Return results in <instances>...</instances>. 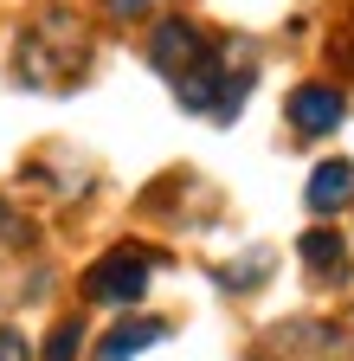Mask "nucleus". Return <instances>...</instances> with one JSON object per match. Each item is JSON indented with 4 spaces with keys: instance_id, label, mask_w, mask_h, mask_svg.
I'll use <instances>...</instances> for the list:
<instances>
[{
    "instance_id": "10",
    "label": "nucleus",
    "mask_w": 354,
    "mask_h": 361,
    "mask_svg": "<svg viewBox=\"0 0 354 361\" xmlns=\"http://www.w3.org/2000/svg\"><path fill=\"white\" fill-rule=\"evenodd\" d=\"M142 7H148V0H103L110 20H129V13H142Z\"/></svg>"
},
{
    "instance_id": "2",
    "label": "nucleus",
    "mask_w": 354,
    "mask_h": 361,
    "mask_svg": "<svg viewBox=\"0 0 354 361\" xmlns=\"http://www.w3.org/2000/svg\"><path fill=\"white\" fill-rule=\"evenodd\" d=\"M84 290H91V303H142L148 290V252H110L103 264H91V278H84Z\"/></svg>"
},
{
    "instance_id": "1",
    "label": "nucleus",
    "mask_w": 354,
    "mask_h": 361,
    "mask_svg": "<svg viewBox=\"0 0 354 361\" xmlns=\"http://www.w3.org/2000/svg\"><path fill=\"white\" fill-rule=\"evenodd\" d=\"M84 59H91V45H84L77 20H65V13L39 20V26L26 32V45H20V71H26L32 84H65V78L84 71Z\"/></svg>"
},
{
    "instance_id": "4",
    "label": "nucleus",
    "mask_w": 354,
    "mask_h": 361,
    "mask_svg": "<svg viewBox=\"0 0 354 361\" xmlns=\"http://www.w3.org/2000/svg\"><path fill=\"white\" fill-rule=\"evenodd\" d=\"M341 116H348V97H341L335 84H296L290 90V123L303 135H329Z\"/></svg>"
},
{
    "instance_id": "3",
    "label": "nucleus",
    "mask_w": 354,
    "mask_h": 361,
    "mask_svg": "<svg viewBox=\"0 0 354 361\" xmlns=\"http://www.w3.org/2000/svg\"><path fill=\"white\" fill-rule=\"evenodd\" d=\"M206 52H213V39H206L194 20H161V26H155V45H148V59H155L161 78H187Z\"/></svg>"
},
{
    "instance_id": "6",
    "label": "nucleus",
    "mask_w": 354,
    "mask_h": 361,
    "mask_svg": "<svg viewBox=\"0 0 354 361\" xmlns=\"http://www.w3.org/2000/svg\"><path fill=\"white\" fill-rule=\"evenodd\" d=\"M161 336H167V323H148V316H142V323H122V329H110V336H103L97 361H129V355H142V348H155Z\"/></svg>"
},
{
    "instance_id": "5",
    "label": "nucleus",
    "mask_w": 354,
    "mask_h": 361,
    "mask_svg": "<svg viewBox=\"0 0 354 361\" xmlns=\"http://www.w3.org/2000/svg\"><path fill=\"white\" fill-rule=\"evenodd\" d=\"M309 213H341L354 200V161H322L316 174H309Z\"/></svg>"
},
{
    "instance_id": "8",
    "label": "nucleus",
    "mask_w": 354,
    "mask_h": 361,
    "mask_svg": "<svg viewBox=\"0 0 354 361\" xmlns=\"http://www.w3.org/2000/svg\"><path fill=\"white\" fill-rule=\"evenodd\" d=\"M77 336H84V323H58L46 342V361H77Z\"/></svg>"
},
{
    "instance_id": "9",
    "label": "nucleus",
    "mask_w": 354,
    "mask_h": 361,
    "mask_svg": "<svg viewBox=\"0 0 354 361\" xmlns=\"http://www.w3.org/2000/svg\"><path fill=\"white\" fill-rule=\"evenodd\" d=\"M0 361H32V348H26L20 329H0Z\"/></svg>"
},
{
    "instance_id": "7",
    "label": "nucleus",
    "mask_w": 354,
    "mask_h": 361,
    "mask_svg": "<svg viewBox=\"0 0 354 361\" xmlns=\"http://www.w3.org/2000/svg\"><path fill=\"white\" fill-rule=\"evenodd\" d=\"M303 264L316 278H348V245L341 233H303Z\"/></svg>"
}]
</instances>
